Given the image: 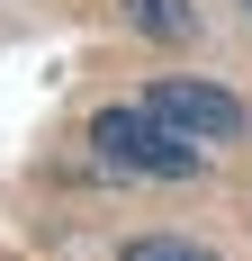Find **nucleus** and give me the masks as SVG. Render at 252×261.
Returning <instances> with one entry per match:
<instances>
[{
	"label": "nucleus",
	"instance_id": "3",
	"mask_svg": "<svg viewBox=\"0 0 252 261\" xmlns=\"http://www.w3.org/2000/svg\"><path fill=\"white\" fill-rule=\"evenodd\" d=\"M126 27H144L153 45H189L198 36V0H126Z\"/></svg>",
	"mask_w": 252,
	"mask_h": 261
},
{
	"label": "nucleus",
	"instance_id": "1",
	"mask_svg": "<svg viewBox=\"0 0 252 261\" xmlns=\"http://www.w3.org/2000/svg\"><path fill=\"white\" fill-rule=\"evenodd\" d=\"M90 144H99L108 171H135V180H198V144L171 135L153 108H99L90 117Z\"/></svg>",
	"mask_w": 252,
	"mask_h": 261
},
{
	"label": "nucleus",
	"instance_id": "4",
	"mask_svg": "<svg viewBox=\"0 0 252 261\" xmlns=\"http://www.w3.org/2000/svg\"><path fill=\"white\" fill-rule=\"evenodd\" d=\"M117 261H216V252H198V243H180V234H135Z\"/></svg>",
	"mask_w": 252,
	"mask_h": 261
},
{
	"label": "nucleus",
	"instance_id": "2",
	"mask_svg": "<svg viewBox=\"0 0 252 261\" xmlns=\"http://www.w3.org/2000/svg\"><path fill=\"white\" fill-rule=\"evenodd\" d=\"M144 108H153L171 135H189V144H234V135H243V99L216 90V81H189V72H162V81L144 90Z\"/></svg>",
	"mask_w": 252,
	"mask_h": 261
}]
</instances>
